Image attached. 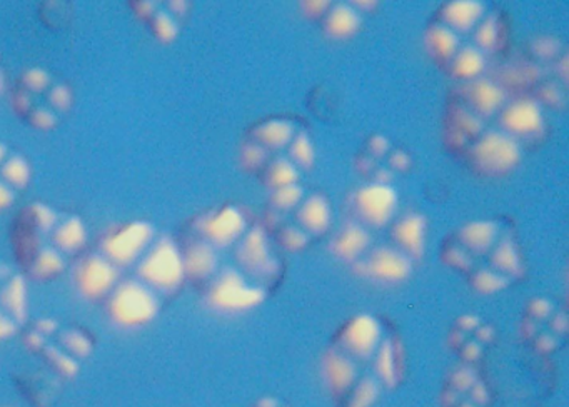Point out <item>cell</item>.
I'll list each match as a JSON object with an SVG mask.
<instances>
[{
    "instance_id": "cell-27",
    "label": "cell",
    "mask_w": 569,
    "mask_h": 407,
    "mask_svg": "<svg viewBox=\"0 0 569 407\" xmlns=\"http://www.w3.org/2000/svg\"><path fill=\"white\" fill-rule=\"evenodd\" d=\"M485 55L478 49L466 48L459 51L453 64L456 78L459 79H476L479 78L485 71Z\"/></svg>"
},
{
    "instance_id": "cell-23",
    "label": "cell",
    "mask_w": 569,
    "mask_h": 407,
    "mask_svg": "<svg viewBox=\"0 0 569 407\" xmlns=\"http://www.w3.org/2000/svg\"><path fill=\"white\" fill-rule=\"evenodd\" d=\"M52 241H54L55 247H58L55 250L58 253H78L85 244L84 224L78 217L65 221L64 224L55 227Z\"/></svg>"
},
{
    "instance_id": "cell-49",
    "label": "cell",
    "mask_w": 569,
    "mask_h": 407,
    "mask_svg": "<svg viewBox=\"0 0 569 407\" xmlns=\"http://www.w3.org/2000/svg\"><path fill=\"white\" fill-rule=\"evenodd\" d=\"M2 88H4V78L0 74V91H2Z\"/></svg>"
},
{
    "instance_id": "cell-18",
    "label": "cell",
    "mask_w": 569,
    "mask_h": 407,
    "mask_svg": "<svg viewBox=\"0 0 569 407\" xmlns=\"http://www.w3.org/2000/svg\"><path fill=\"white\" fill-rule=\"evenodd\" d=\"M466 98L475 111L489 115L501 108L505 102V92L495 82L475 81L466 88Z\"/></svg>"
},
{
    "instance_id": "cell-43",
    "label": "cell",
    "mask_w": 569,
    "mask_h": 407,
    "mask_svg": "<svg viewBox=\"0 0 569 407\" xmlns=\"http://www.w3.org/2000/svg\"><path fill=\"white\" fill-rule=\"evenodd\" d=\"M18 330V324L0 311V340L9 339Z\"/></svg>"
},
{
    "instance_id": "cell-22",
    "label": "cell",
    "mask_w": 569,
    "mask_h": 407,
    "mask_svg": "<svg viewBox=\"0 0 569 407\" xmlns=\"http://www.w3.org/2000/svg\"><path fill=\"white\" fill-rule=\"evenodd\" d=\"M459 237H461V243L473 253L485 254L495 244L496 237H498V227H496V224L478 221V223L466 224L459 231Z\"/></svg>"
},
{
    "instance_id": "cell-41",
    "label": "cell",
    "mask_w": 569,
    "mask_h": 407,
    "mask_svg": "<svg viewBox=\"0 0 569 407\" xmlns=\"http://www.w3.org/2000/svg\"><path fill=\"white\" fill-rule=\"evenodd\" d=\"M241 159H243L244 167L257 169L260 165H263L264 159H266V151L260 144H247L243 149Z\"/></svg>"
},
{
    "instance_id": "cell-4",
    "label": "cell",
    "mask_w": 569,
    "mask_h": 407,
    "mask_svg": "<svg viewBox=\"0 0 569 407\" xmlns=\"http://www.w3.org/2000/svg\"><path fill=\"white\" fill-rule=\"evenodd\" d=\"M471 157L476 167L485 174L502 175L508 174L519 164L521 151L511 135L492 131L476 142Z\"/></svg>"
},
{
    "instance_id": "cell-21",
    "label": "cell",
    "mask_w": 569,
    "mask_h": 407,
    "mask_svg": "<svg viewBox=\"0 0 569 407\" xmlns=\"http://www.w3.org/2000/svg\"><path fill=\"white\" fill-rule=\"evenodd\" d=\"M359 14L349 6H336L327 14L326 32L331 39H336V41L353 38L359 31Z\"/></svg>"
},
{
    "instance_id": "cell-14",
    "label": "cell",
    "mask_w": 569,
    "mask_h": 407,
    "mask_svg": "<svg viewBox=\"0 0 569 407\" xmlns=\"http://www.w3.org/2000/svg\"><path fill=\"white\" fill-rule=\"evenodd\" d=\"M323 379L334 396H341L356 383V366L346 354L329 350L323 359Z\"/></svg>"
},
{
    "instance_id": "cell-35",
    "label": "cell",
    "mask_w": 569,
    "mask_h": 407,
    "mask_svg": "<svg viewBox=\"0 0 569 407\" xmlns=\"http://www.w3.org/2000/svg\"><path fill=\"white\" fill-rule=\"evenodd\" d=\"M303 189L297 184L277 189L273 194L274 206L280 207V210H291V207L299 204L301 199H303Z\"/></svg>"
},
{
    "instance_id": "cell-33",
    "label": "cell",
    "mask_w": 569,
    "mask_h": 407,
    "mask_svg": "<svg viewBox=\"0 0 569 407\" xmlns=\"http://www.w3.org/2000/svg\"><path fill=\"white\" fill-rule=\"evenodd\" d=\"M377 389L376 380L363 379L356 387H354L353 396L349 399V407H373L376 403Z\"/></svg>"
},
{
    "instance_id": "cell-6",
    "label": "cell",
    "mask_w": 569,
    "mask_h": 407,
    "mask_svg": "<svg viewBox=\"0 0 569 407\" xmlns=\"http://www.w3.org/2000/svg\"><path fill=\"white\" fill-rule=\"evenodd\" d=\"M118 269L104 256H88L74 271L79 294L88 301H99L114 291Z\"/></svg>"
},
{
    "instance_id": "cell-38",
    "label": "cell",
    "mask_w": 569,
    "mask_h": 407,
    "mask_svg": "<svg viewBox=\"0 0 569 407\" xmlns=\"http://www.w3.org/2000/svg\"><path fill=\"white\" fill-rule=\"evenodd\" d=\"M476 42L485 51L495 49L496 42H498V24H496L495 18L488 19L485 24L479 26L476 31Z\"/></svg>"
},
{
    "instance_id": "cell-24",
    "label": "cell",
    "mask_w": 569,
    "mask_h": 407,
    "mask_svg": "<svg viewBox=\"0 0 569 407\" xmlns=\"http://www.w3.org/2000/svg\"><path fill=\"white\" fill-rule=\"evenodd\" d=\"M294 129L286 121H267L256 129V139L263 149H283L293 141Z\"/></svg>"
},
{
    "instance_id": "cell-26",
    "label": "cell",
    "mask_w": 569,
    "mask_h": 407,
    "mask_svg": "<svg viewBox=\"0 0 569 407\" xmlns=\"http://www.w3.org/2000/svg\"><path fill=\"white\" fill-rule=\"evenodd\" d=\"M426 44L438 59H451L458 52V39L446 26H433L426 34Z\"/></svg>"
},
{
    "instance_id": "cell-17",
    "label": "cell",
    "mask_w": 569,
    "mask_h": 407,
    "mask_svg": "<svg viewBox=\"0 0 569 407\" xmlns=\"http://www.w3.org/2000/svg\"><path fill=\"white\" fill-rule=\"evenodd\" d=\"M297 220L307 233L316 234V236L326 233L331 224L329 202L323 195H313V197L306 199L297 214Z\"/></svg>"
},
{
    "instance_id": "cell-12",
    "label": "cell",
    "mask_w": 569,
    "mask_h": 407,
    "mask_svg": "<svg viewBox=\"0 0 569 407\" xmlns=\"http://www.w3.org/2000/svg\"><path fill=\"white\" fill-rule=\"evenodd\" d=\"M501 124L508 135H518V138H532V135L541 134L542 128H545L541 108L538 102L529 101V99H521V101L508 105L502 112Z\"/></svg>"
},
{
    "instance_id": "cell-32",
    "label": "cell",
    "mask_w": 569,
    "mask_h": 407,
    "mask_svg": "<svg viewBox=\"0 0 569 407\" xmlns=\"http://www.w3.org/2000/svg\"><path fill=\"white\" fill-rule=\"evenodd\" d=\"M291 159H293V164L299 165V167H313L314 147L306 134H299L294 139L293 145H291Z\"/></svg>"
},
{
    "instance_id": "cell-9",
    "label": "cell",
    "mask_w": 569,
    "mask_h": 407,
    "mask_svg": "<svg viewBox=\"0 0 569 407\" xmlns=\"http://www.w3.org/2000/svg\"><path fill=\"white\" fill-rule=\"evenodd\" d=\"M237 263L251 276L257 279H271L276 276L277 261L267 246L266 234L261 227H253L240 244L236 253Z\"/></svg>"
},
{
    "instance_id": "cell-48",
    "label": "cell",
    "mask_w": 569,
    "mask_h": 407,
    "mask_svg": "<svg viewBox=\"0 0 569 407\" xmlns=\"http://www.w3.org/2000/svg\"><path fill=\"white\" fill-rule=\"evenodd\" d=\"M6 147L4 145H0V165L6 161Z\"/></svg>"
},
{
    "instance_id": "cell-39",
    "label": "cell",
    "mask_w": 569,
    "mask_h": 407,
    "mask_svg": "<svg viewBox=\"0 0 569 407\" xmlns=\"http://www.w3.org/2000/svg\"><path fill=\"white\" fill-rule=\"evenodd\" d=\"M281 244H283L284 250L301 251L306 246L307 237L303 231L296 230V227H287V230H284L283 234H281Z\"/></svg>"
},
{
    "instance_id": "cell-2",
    "label": "cell",
    "mask_w": 569,
    "mask_h": 407,
    "mask_svg": "<svg viewBox=\"0 0 569 407\" xmlns=\"http://www.w3.org/2000/svg\"><path fill=\"white\" fill-rule=\"evenodd\" d=\"M142 284L149 289L172 293L184 281V266L177 246L171 240H161L139 266Z\"/></svg>"
},
{
    "instance_id": "cell-15",
    "label": "cell",
    "mask_w": 569,
    "mask_h": 407,
    "mask_svg": "<svg viewBox=\"0 0 569 407\" xmlns=\"http://www.w3.org/2000/svg\"><path fill=\"white\" fill-rule=\"evenodd\" d=\"M393 237L403 254L408 257H421L425 254L426 244V221L419 214H409L403 217L395 230H393Z\"/></svg>"
},
{
    "instance_id": "cell-19",
    "label": "cell",
    "mask_w": 569,
    "mask_h": 407,
    "mask_svg": "<svg viewBox=\"0 0 569 407\" xmlns=\"http://www.w3.org/2000/svg\"><path fill=\"white\" fill-rule=\"evenodd\" d=\"M0 311L11 317L16 324L22 323L28 316V294L22 277H12L0 289Z\"/></svg>"
},
{
    "instance_id": "cell-42",
    "label": "cell",
    "mask_w": 569,
    "mask_h": 407,
    "mask_svg": "<svg viewBox=\"0 0 569 407\" xmlns=\"http://www.w3.org/2000/svg\"><path fill=\"white\" fill-rule=\"evenodd\" d=\"M458 122L459 125H461L463 132H466V134L478 135L479 132H481V122H479L478 118H475V115L469 114V112L459 111Z\"/></svg>"
},
{
    "instance_id": "cell-45",
    "label": "cell",
    "mask_w": 569,
    "mask_h": 407,
    "mask_svg": "<svg viewBox=\"0 0 569 407\" xmlns=\"http://www.w3.org/2000/svg\"><path fill=\"white\" fill-rule=\"evenodd\" d=\"M449 263L453 266L466 267L469 264V260L463 251L451 250L449 251Z\"/></svg>"
},
{
    "instance_id": "cell-16",
    "label": "cell",
    "mask_w": 569,
    "mask_h": 407,
    "mask_svg": "<svg viewBox=\"0 0 569 407\" xmlns=\"http://www.w3.org/2000/svg\"><path fill=\"white\" fill-rule=\"evenodd\" d=\"M369 246V236L357 224H347L331 243V253L341 261H356Z\"/></svg>"
},
{
    "instance_id": "cell-34",
    "label": "cell",
    "mask_w": 569,
    "mask_h": 407,
    "mask_svg": "<svg viewBox=\"0 0 569 407\" xmlns=\"http://www.w3.org/2000/svg\"><path fill=\"white\" fill-rule=\"evenodd\" d=\"M62 344H64L68 353H71L72 356L75 357H85L91 354L92 344L84 334L79 333V330H69V333L64 334L62 337Z\"/></svg>"
},
{
    "instance_id": "cell-36",
    "label": "cell",
    "mask_w": 569,
    "mask_h": 407,
    "mask_svg": "<svg viewBox=\"0 0 569 407\" xmlns=\"http://www.w3.org/2000/svg\"><path fill=\"white\" fill-rule=\"evenodd\" d=\"M506 284H508L506 277H502L501 274L491 273V271H479L475 277L476 289L485 294L498 293Z\"/></svg>"
},
{
    "instance_id": "cell-13",
    "label": "cell",
    "mask_w": 569,
    "mask_h": 407,
    "mask_svg": "<svg viewBox=\"0 0 569 407\" xmlns=\"http://www.w3.org/2000/svg\"><path fill=\"white\" fill-rule=\"evenodd\" d=\"M182 266H184V277L203 283L213 276L217 267V256L214 247L204 241H194L181 253Z\"/></svg>"
},
{
    "instance_id": "cell-11",
    "label": "cell",
    "mask_w": 569,
    "mask_h": 407,
    "mask_svg": "<svg viewBox=\"0 0 569 407\" xmlns=\"http://www.w3.org/2000/svg\"><path fill=\"white\" fill-rule=\"evenodd\" d=\"M341 344L349 356L367 359L382 344V327L374 317H354L341 333Z\"/></svg>"
},
{
    "instance_id": "cell-47",
    "label": "cell",
    "mask_w": 569,
    "mask_h": 407,
    "mask_svg": "<svg viewBox=\"0 0 569 407\" xmlns=\"http://www.w3.org/2000/svg\"><path fill=\"white\" fill-rule=\"evenodd\" d=\"M370 147L374 149V151L377 152V154H385L386 149H388V145H386V141L383 138H376L373 141V145Z\"/></svg>"
},
{
    "instance_id": "cell-1",
    "label": "cell",
    "mask_w": 569,
    "mask_h": 407,
    "mask_svg": "<svg viewBox=\"0 0 569 407\" xmlns=\"http://www.w3.org/2000/svg\"><path fill=\"white\" fill-rule=\"evenodd\" d=\"M158 309V299L152 291L135 281H125L109 297V317L124 329L145 326L154 319Z\"/></svg>"
},
{
    "instance_id": "cell-37",
    "label": "cell",
    "mask_w": 569,
    "mask_h": 407,
    "mask_svg": "<svg viewBox=\"0 0 569 407\" xmlns=\"http://www.w3.org/2000/svg\"><path fill=\"white\" fill-rule=\"evenodd\" d=\"M152 31H154L155 38L159 41L169 42L172 39H175L177 35V28H175V22L172 21L171 16L165 14V12H159L154 19H152Z\"/></svg>"
},
{
    "instance_id": "cell-40",
    "label": "cell",
    "mask_w": 569,
    "mask_h": 407,
    "mask_svg": "<svg viewBox=\"0 0 569 407\" xmlns=\"http://www.w3.org/2000/svg\"><path fill=\"white\" fill-rule=\"evenodd\" d=\"M48 357L51 359L52 366H54L59 373L64 374V376H72V374H75V370H78L74 359H72L69 354L59 353V350L55 349H49Z\"/></svg>"
},
{
    "instance_id": "cell-28",
    "label": "cell",
    "mask_w": 569,
    "mask_h": 407,
    "mask_svg": "<svg viewBox=\"0 0 569 407\" xmlns=\"http://www.w3.org/2000/svg\"><path fill=\"white\" fill-rule=\"evenodd\" d=\"M0 175L4 177V184L9 187L24 189L31 179V169L22 157H11L0 165Z\"/></svg>"
},
{
    "instance_id": "cell-20",
    "label": "cell",
    "mask_w": 569,
    "mask_h": 407,
    "mask_svg": "<svg viewBox=\"0 0 569 407\" xmlns=\"http://www.w3.org/2000/svg\"><path fill=\"white\" fill-rule=\"evenodd\" d=\"M482 16L481 2H471V0H463V2H451L446 6L443 11L446 28L455 29V31H469L478 24Z\"/></svg>"
},
{
    "instance_id": "cell-31",
    "label": "cell",
    "mask_w": 569,
    "mask_h": 407,
    "mask_svg": "<svg viewBox=\"0 0 569 407\" xmlns=\"http://www.w3.org/2000/svg\"><path fill=\"white\" fill-rule=\"evenodd\" d=\"M377 374L386 386L393 387L396 384L395 349L389 340L379 344V354L376 363Z\"/></svg>"
},
{
    "instance_id": "cell-30",
    "label": "cell",
    "mask_w": 569,
    "mask_h": 407,
    "mask_svg": "<svg viewBox=\"0 0 569 407\" xmlns=\"http://www.w3.org/2000/svg\"><path fill=\"white\" fill-rule=\"evenodd\" d=\"M296 167H294L293 162L286 161V159H277L276 162L271 164L270 171H267V184L274 191L296 184Z\"/></svg>"
},
{
    "instance_id": "cell-44",
    "label": "cell",
    "mask_w": 569,
    "mask_h": 407,
    "mask_svg": "<svg viewBox=\"0 0 569 407\" xmlns=\"http://www.w3.org/2000/svg\"><path fill=\"white\" fill-rule=\"evenodd\" d=\"M14 199V192L4 182H0V210H8Z\"/></svg>"
},
{
    "instance_id": "cell-7",
    "label": "cell",
    "mask_w": 569,
    "mask_h": 407,
    "mask_svg": "<svg viewBox=\"0 0 569 407\" xmlns=\"http://www.w3.org/2000/svg\"><path fill=\"white\" fill-rule=\"evenodd\" d=\"M357 216L373 227H383L395 216L398 195L386 184H373L360 189L354 199Z\"/></svg>"
},
{
    "instance_id": "cell-8",
    "label": "cell",
    "mask_w": 569,
    "mask_h": 407,
    "mask_svg": "<svg viewBox=\"0 0 569 407\" xmlns=\"http://www.w3.org/2000/svg\"><path fill=\"white\" fill-rule=\"evenodd\" d=\"M196 227L204 243L213 247H226L243 236L246 221L236 207L227 206L201 217Z\"/></svg>"
},
{
    "instance_id": "cell-5",
    "label": "cell",
    "mask_w": 569,
    "mask_h": 407,
    "mask_svg": "<svg viewBox=\"0 0 569 407\" xmlns=\"http://www.w3.org/2000/svg\"><path fill=\"white\" fill-rule=\"evenodd\" d=\"M152 230L145 223H131L112 231L104 243V257L112 266H128L149 246Z\"/></svg>"
},
{
    "instance_id": "cell-29",
    "label": "cell",
    "mask_w": 569,
    "mask_h": 407,
    "mask_svg": "<svg viewBox=\"0 0 569 407\" xmlns=\"http://www.w3.org/2000/svg\"><path fill=\"white\" fill-rule=\"evenodd\" d=\"M491 261L492 266H495V269H498L499 273L518 274V271L521 269L518 251H516L515 244L509 240H505L499 244L498 250L492 254Z\"/></svg>"
},
{
    "instance_id": "cell-3",
    "label": "cell",
    "mask_w": 569,
    "mask_h": 407,
    "mask_svg": "<svg viewBox=\"0 0 569 407\" xmlns=\"http://www.w3.org/2000/svg\"><path fill=\"white\" fill-rule=\"evenodd\" d=\"M263 301L264 291L250 286L236 271H224L207 293V304L221 313H243Z\"/></svg>"
},
{
    "instance_id": "cell-25",
    "label": "cell",
    "mask_w": 569,
    "mask_h": 407,
    "mask_svg": "<svg viewBox=\"0 0 569 407\" xmlns=\"http://www.w3.org/2000/svg\"><path fill=\"white\" fill-rule=\"evenodd\" d=\"M64 271V260L55 250L39 251L35 260L29 266V274L35 281H51Z\"/></svg>"
},
{
    "instance_id": "cell-10",
    "label": "cell",
    "mask_w": 569,
    "mask_h": 407,
    "mask_svg": "<svg viewBox=\"0 0 569 407\" xmlns=\"http://www.w3.org/2000/svg\"><path fill=\"white\" fill-rule=\"evenodd\" d=\"M411 260L392 247L373 251L366 263L359 264L360 274L383 284L403 283L411 276Z\"/></svg>"
},
{
    "instance_id": "cell-46",
    "label": "cell",
    "mask_w": 569,
    "mask_h": 407,
    "mask_svg": "<svg viewBox=\"0 0 569 407\" xmlns=\"http://www.w3.org/2000/svg\"><path fill=\"white\" fill-rule=\"evenodd\" d=\"M307 8H313V11L307 12L309 16L323 14L324 9L329 8L327 2H306Z\"/></svg>"
}]
</instances>
